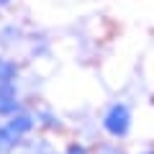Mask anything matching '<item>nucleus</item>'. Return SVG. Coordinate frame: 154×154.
I'll return each instance as SVG.
<instances>
[{
	"instance_id": "f257e3e1",
	"label": "nucleus",
	"mask_w": 154,
	"mask_h": 154,
	"mask_svg": "<svg viewBox=\"0 0 154 154\" xmlns=\"http://www.w3.org/2000/svg\"><path fill=\"white\" fill-rule=\"evenodd\" d=\"M105 126H108V131L110 134H126V128H128V110L123 108V105H116L113 110L108 113V118H105Z\"/></svg>"
}]
</instances>
